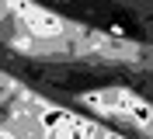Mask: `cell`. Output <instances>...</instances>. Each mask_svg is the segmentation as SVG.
I'll use <instances>...</instances> for the list:
<instances>
[{"instance_id": "1", "label": "cell", "mask_w": 153, "mask_h": 139, "mask_svg": "<svg viewBox=\"0 0 153 139\" xmlns=\"http://www.w3.org/2000/svg\"><path fill=\"white\" fill-rule=\"evenodd\" d=\"M21 18H25V25L35 31V35H42V38H56V35H63V21L56 18V14H49V10H38V7H21Z\"/></svg>"}]
</instances>
